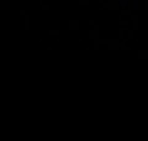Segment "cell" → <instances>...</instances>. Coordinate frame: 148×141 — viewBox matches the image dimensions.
Here are the masks:
<instances>
[{
  "label": "cell",
  "instance_id": "6da1fadb",
  "mask_svg": "<svg viewBox=\"0 0 148 141\" xmlns=\"http://www.w3.org/2000/svg\"><path fill=\"white\" fill-rule=\"evenodd\" d=\"M117 5L121 8H128V6H131V1L130 0H119Z\"/></svg>",
  "mask_w": 148,
  "mask_h": 141
},
{
  "label": "cell",
  "instance_id": "7a4b0ae2",
  "mask_svg": "<svg viewBox=\"0 0 148 141\" xmlns=\"http://www.w3.org/2000/svg\"><path fill=\"white\" fill-rule=\"evenodd\" d=\"M131 8L133 9V10H138V9L141 8L140 0H133V1H131Z\"/></svg>",
  "mask_w": 148,
  "mask_h": 141
}]
</instances>
